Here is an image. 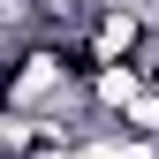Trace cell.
I'll list each match as a JSON object with an SVG mask.
<instances>
[{
  "label": "cell",
  "mask_w": 159,
  "mask_h": 159,
  "mask_svg": "<svg viewBox=\"0 0 159 159\" xmlns=\"http://www.w3.org/2000/svg\"><path fill=\"white\" fill-rule=\"evenodd\" d=\"M8 38H15V8L0 0V46H8Z\"/></svg>",
  "instance_id": "1"
}]
</instances>
